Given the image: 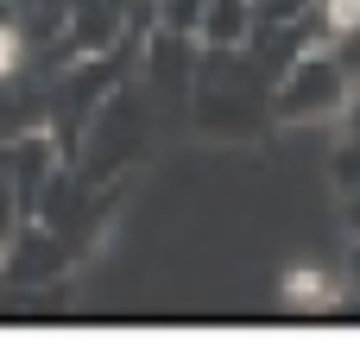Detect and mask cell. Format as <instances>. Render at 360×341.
I'll return each instance as SVG.
<instances>
[{
  "mask_svg": "<svg viewBox=\"0 0 360 341\" xmlns=\"http://www.w3.org/2000/svg\"><path fill=\"white\" fill-rule=\"evenodd\" d=\"M253 32H259V6L253 0H202V13H196V38L209 51H247Z\"/></svg>",
  "mask_w": 360,
  "mask_h": 341,
  "instance_id": "2",
  "label": "cell"
},
{
  "mask_svg": "<svg viewBox=\"0 0 360 341\" xmlns=\"http://www.w3.org/2000/svg\"><path fill=\"white\" fill-rule=\"evenodd\" d=\"M348 95H354L348 70H342L323 44H310V51H297V57L278 70L272 120H291V127H304V120H329V114H342V108H348Z\"/></svg>",
  "mask_w": 360,
  "mask_h": 341,
  "instance_id": "1",
  "label": "cell"
}]
</instances>
